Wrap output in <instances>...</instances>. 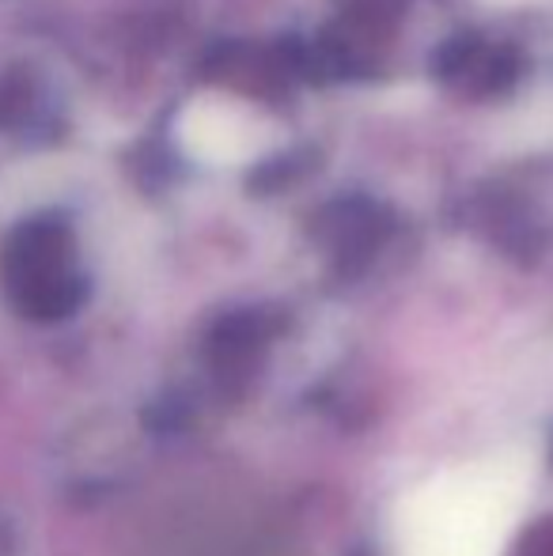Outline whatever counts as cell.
<instances>
[{"instance_id":"obj_1","label":"cell","mask_w":553,"mask_h":556,"mask_svg":"<svg viewBox=\"0 0 553 556\" xmlns=\"http://www.w3.org/2000/svg\"><path fill=\"white\" fill-rule=\"evenodd\" d=\"M193 140L209 160L236 163L266 144V125L236 103H209V114L198 117V137Z\"/></svg>"}]
</instances>
